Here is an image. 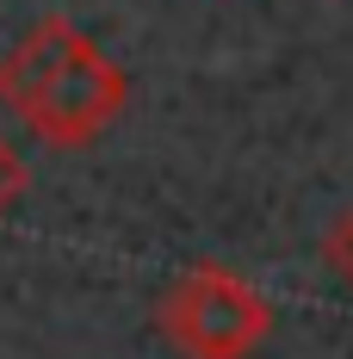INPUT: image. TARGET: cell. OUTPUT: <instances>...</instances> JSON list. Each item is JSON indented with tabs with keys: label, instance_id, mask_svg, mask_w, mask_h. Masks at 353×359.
<instances>
[{
	"label": "cell",
	"instance_id": "obj_1",
	"mask_svg": "<svg viewBox=\"0 0 353 359\" xmlns=\"http://www.w3.org/2000/svg\"><path fill=\"white\" fill-rule=\"evenodd\" d=\"M161 328L186 359H248L267 341L273 310L248 279L205 260V266H186L161 297Z\"/></svg>",
	"mask_w": 353,
	"mask_h": 359
},
{
	"label": "cell",
	"instance_id": "obj_2",
	"mask_svg": "<svg viewBox=\"0 0 353 359\" xmlns=\"http://www.w3.org/2000/svg\"><path fill=\"white\" fill-rule=\"evenodd\" d=\"M124 100H131L124 69L112 62L106 50H93V37H87V50L44 87V100L25 111V124H32V137H44L56 149H81V143H93L100 130L118 124Z\"/></svg>",
	"mask_w": 353,
	"mask_h": 359
},
{
	"label": "cell",
	"instance_id": "obj_3",
	"mask_svg": "<svg viewBox=\"0 0 353 359\" xmlns=\"http://www.w3.org/2000/svg\"><path fill=\"white\" fill-rule=\"evenodd\" d=\"M81 50H87V37L74 32V25L62 19V13L37 19L32 32L19 37L13 50H6V62H0V100H6V106L19 111V118H25V111H32L37 100H44V87H50L56 74L69 69V62L81 56Z\"/></svg>",
	"mask_w": 353,
	"mask_h": 359
},
{
	"label": "cell",
	"instance_id": "obj_4",
	"mask_svg": "<svg viewBox=\"0 0 353 359\" xmlns=\"http://www.w3.org/2000/svg\"><path fill=\"white\" fill-rule=\"evenodd\" d=\"M322 260H328L335 279H347V285H353V205L328 223V236H322Z\"/></svg>",
	"mask_w": 353,
	"mask_h": 359
},
{
	"label": "cell",
	"instance_id": "obj_5",
	"mask_svg": "<svg viewBox=\"0 0 353 359\" xmlns=\"http://www.w3.org/2000/svg\"><path fill=\"white\" fill-rule=\"evenodd\" d=\"M19 192H25V161H19V149L0 137V217L19 205Z\"/></svg>",
	"mask_w": 353,
	"mask_h": 359
}]
</instances>
